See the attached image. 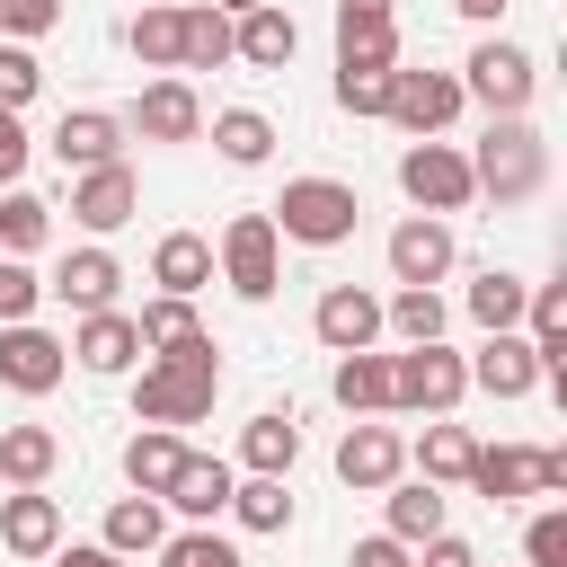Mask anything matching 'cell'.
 Here are the masks:
<instances>
[{"label":"cell","mask_w":567,"mask_h":567,"mask_svg":"<svg viewBox=\"0 0 567 567\" xmlns=\"http://www.w3.org/2000/svg\"><path fill=\"white\" fill-rule=\"evenodd\" d=\"M213 399H221V363H213V337H186V346H159L151 354V372L133 381V416L142 425H195V416H213Z\"/></svg>","instance_id":"cell-1"},{"label":"cell","mask_w":567,"mask_h":567,"mask_svg":"<svg viewBox=\"0 0 567 567\" xmlns=\"http://www.w3.org/2000/svg\"><path fill=\"white\" fill-rule=\"evenodd\" d=\"M540 177H549V142H540L523 115H496L487 142H478V159H470V186H487L496 204H532Z\"/></svg>","instance_id":"cell-2"},{"label":"cell","mask_w":567,"mask_h":567,"mask_svg":"<svg viewBox=\"0 0 567 567\" xmlns=\"http://www.w3.org/2000/svg\"><path fill=\"white\" fill-rule=\"evenodd\" d=\"M266 221H275V239L337 248V239H354L363 204H354V186H346V177H292V186H284V204H275Z\"/></svg>","instance_id":"cell-3"},{"label":"cell","mask_w":567,"mask_h":567,"mask_svg":"<svg viewBox=\"0 0 567 567\" xmlns=\"http://www.w3.org/2000/svg\"><path fill=\"white\" fill-rule=\"evenodd\" d=\"M461 390H470V363L434 337V346H408V354H390V408H416V416H452L461 408Z\"/></svg>","instance_id":"cell-4"},{"label":"cell","mask_w":567,"mask_h":567,"mask_svg":"<svg viewBox=\"0 0 567 567\" xmlns=\"http://www.w3.org/2000/svg\"><path fill=\"white\" fill-rule=\"evenodd\" d=\"M470 487L487 505H514V496H567V452H532V443H496L470 461Z\"/></svg>","instance_id":"cell-5"},{"label":"cell","mask_w":567,"mask_h":567,"mask_svg":"<svg viewBox=\"0 0 567 567\" xmlns=\"http://www.w3.org/2000/svg\"><path fill=\"white\" fill-rule=\"evenodd\" d=\"M399 186H408V204H425L434 221L478 195V186H470V159H461L452 142H408V151H399Z\"/></svg>","instance_id":"cell-6"},{"label":"cell","mask_w":567,"mask_h":567,"mask_svg":"<svg viewBox=\"0 0 567 567\" xmlns=\"http://www.w3.org/2000/svg\"><path fill=\"white\" fill-rule=\"evenodd\" d=\"M532 89H540V71H532V53H523V44H496V35H487V44L470 53L461 97H478L487 115H523V106H532Z\"/></svg>","instance_id":"cell-7"},{"label":"cell","mask_w":567,"mask_h":567,"mask_svg":"<svg viewBox=\"0 0 567 567\" xmlns=\"http://www.w3.org/2000/svg\"><path fill=\"white\" fill-rule=\"evenodd\" d=\"M399 133H416V142H434L452 115H461V80L452 71H390V106H381Z\"/></svg>","instance_id":"cell-8"},{"label":"cell","mask_w":567,"mask_h":567,"mask_svg":"<svg viewBox=\"0 0 567 567\" xmlns=\"http://www.w3.org/2000/svg\"><path fill=\"white\" fill-rule=\"evenodd\" d=\"M275 221L266 213H239L230 230H221V275H230V292L239 301H275Z\"/></svg>","instance_id":"cell-9"},{"label":"cell","mask_w":567,"mask_h":567,"mask_svg":"<svg viewBox=\"0 0 567 567\" xmlns=\"http://www.w3.org/2000/svg\"><path fill=\"white\" fill-rule=\"evenodd\" d=\"M337 71H399L390 0H337Z\"/></svg>","instance_id":"cell-10"},{"label":"cell","mask_w":567,"mask_h":567,"mask_svg":"<svg viewBox=\"0 0 567 567\" xmlns=\"http://www.w3.org/2000/svg\"><path fill=\"white\" fill-rule=\"evenodd\" d=\"M133 213H142V177H133L124 159L80 168V186H71V221H80V230H124Z\"/></svg>","instance_id":"cell-11"},{"label":"cell","mask_w":567,"mask_h":567,"mask_svg":"<svg viewBox=\"0 0 567 567\" xmlns=\"http://www.w3.org/2000/svg\"><path fill=\"white\" fill-rule=\"evenodd\" d=\"M310 328H319L328 354H372V337H381V301H372L363 284H328L319 310H310Z\"/></svg>","instance_id":"cell-12"},{"label":"cell","mask_w":567,"mask_h":567,"mask_svg":"<svg viewBox=\"0 0 567 567\" xmlns=\"http://www.w3.org/2000/svg\"><path fill=\"white\" fill-rule=\"evenodd\" d=\"M390 275L416 284V292H434V284L452 275V221H434V213L399 221V230H390Z\"/></svg>","instance_id":"cell-13"},{"label":"cell","mask_w":567,"mask_h":567,"mask_svg":"<svg viewBox=\"0 0 567 567\" xmlns=\"http://www.w3.org/2000/svg\"><path fill=\"white\" fill-rule=\"evenodd\" d=\"M62 354H71V346H62V337H44V328H27V319H18V328H0V381H9V390H27V399H44V390L62 381Z\"/></svg>","instance_id":"cell-14"},{"label":"cell","mask_w":567,"mask_h":567,"mask_svg":"<svg viewBox=\"0 0 567 567\" xmlns=\"http://www.w3.org/2000/svg\"><path fill=\"white\" fill-rule=\"evenodd\" d=\"M0 549H9V558H53V549H62V505L35 496V487L0 496Z\"/></svg>","instance_id":"cell-15"},{"label":"cell","mask_w":567,"mask_h":567,"mask_svg":"<svg viewBox=\"0 0 567 567\" xmlns=\"http://www.w3.org/2000/svg\"><path fill=\"white\" fill-rule=\"evenodd\" d=\"M230 53H239V62H257V71H284V62L301 53V27H292V9L257 0L248 18H230Z\"/></svg>","instance_id":"cell-16"},{"label":"cell","mask_w":567,"mask_h":567,"mask_svg":"<svg viewBox=\"0 0 567 567\" xmlns=\"http://www.w3.org/2000/svg\"><path fill=\"white\" fill-rule=\"evenodd\" d=\"M53 159H62V168H106V159H124V115H106V106L62 115V124H53Z\"/></svg>","instance_id":"cell-17"},{"label":"cell","mask_w":567,"mask_h":567,"mask_svg":"<svg viewBox=\"0 0 567 567\" xmlns=\"http://www.w3.org/2000/svg\"><path fill=\"white\" fill-rule=\"evenodd\" d=\"M399 470H408V443L390 425H346V443H337V478L346 487H390Z\"/></svg>","instance_id":"cell-18"},{"label":"cell","mask_w":567,"mask_h":567,"mask_svg":"<svg viewBox=\"0 0 567 567\" xmlns=\"http://www.w3.org/2000/svg\"><path fill=\"white\" fill-rule=\"evenodd\" d=\"M133 133H142V142H195V133H204L195 89H186V80H151L142 106H133Z\"/></svg>","instance_id":"cell-19"},{"label":"cell","mask_w":567,"mask_h":567,"mask_svg":"<svg viewBox=\"0 0 567 567\" xmlns=\"http://www.w3.org/2000/svg\"><path fill=\"white\" fill-rule=\"evenodd\" d=\"M470 381H478L487 399H523V390L540 381V354H532V337H514V328H505V337H487V346L470 354Z\"/></svg>","instance_id":"cell-20"},{"label":"cell","mask_w":567,"mask_h":567,"mask_svg":"<svg viewBox=\"0 0 567 567\" xmlns=\"http://www.w3.org/2000/svg\"><path fill=\"white\" fill-rule=\"evenodd\" d=\"M151 284H159V292H177V301H195V292L213 284V239H195V230H168V239L151 248Z\"/></svg>","instance_id":"cell-21"},{"label":"cell","mask_w":567,"mask_h":567,"mask_svg":"<svg viewBox=\"0 0 567 567\" xmlns=\"http://www.w3.org/2000/svg\"><path fill=\"white\" fill-rule=\"evenodd\" d=\"M115 284H124V266L106 257V248H71L62 257V275H53V292L89 319V310H115Z\"/></svg>","instance_id":"cell-22"},{"label":"cell","mask_w":567,"mask_h":567,"mask_svg":"<svg viewBox=\"0 0 567 567\" xmlns=\"http://www.w3.org/2000/svg\"><path fill=\"white\" fill-rule=\"evenodd\" d=\"M239 461H248V478H284V470L301 461V425H292V408H266V416H248V434H239Z\"/></svg>","instance_id":"cell-23"},{"label":"cell","mask_w":567,"mask_h":567,"mask_svg":"<svg viewBox=\"0 0 567 567\" xmlns=\"http://www.w3.org/2000/svg\"><path fill=\"white\" fill-rule=\"evenodd\" d=\"M230 487H239V478H230V461H204V452H186L159 505H177V514H195V523H213V514L230 505Z\"/></svg>","instance_id":"cell-24"},{"label":"cell","mask_w":567,"mask_h":567,"mask_svg":"<svg viewBox=\"0 0 567 567\" xmlns=\"http://www.w3.org/2000/svg\"><path fill=\"white\" fill-rule=\"evenodd\" d=\"M230 62V18L204 0H177V71H213Z\"/></svg>","instance_id":"cell-25"},{"label":"cell","mask_w":567,"mask_h":567,"mask_svg":"<svg viewBox=\"0 0 567 567\" xmlns=\"http://www.w3.org/2000/svg\"><path fill=\"white\" fill-rule=\"evenodd\" d=\"M71 354H80L89 372H124V363L142 354V337H133V319H124V310H89V319H80V337H71Z\"/></svg>","instance_id":"cell-26"},{"label":"cell","mask_w":567,"mask_h":567,"mask_svg":"<svg viewBox=\"0 0 567 567\" xmlns=\"http://www.w3.org/2000/svg\"><path fill=\"white\" fill-rule=\"evenodd\" d=\"M53 461H62V434H53V425H9V434H0V478H9V487H44Z\"/></svg>","instance_id":"cell-27"},{"label":"cell","mask_w":567,"mask_h":567,"mask_svg":"<svg viewBox=\"0 0 567 567\" xmlns=\"http://www.w3.org/2000/svg\"><path fill=\"white\" fill-rule=\"evenodd\" d=\"M177 461H186V443H177L168 425H142V434L124 443V478H133V496H168Z\"/></svg>","instance_id":"cell-28"},{"label":"cell","mask_w":567,"mask_h":567,"mask_svg":"<svg viewBox=\"0 0 567 567\" xmlns=\"http://www.w3.org/2000/svg\"><path fill=\"white\" fill-rule=\"evenodd\" d=\"M470 461H478L470 425H425V443H416V478H425V487H461Z\"/></svg>","instance_id":"cell-29"},{"label":"cell","mask_w":567,"mask_h":567,"mask_svg":"<svg viewBox=\"0 0 567 567\" xmlns=\"http://www.w3.org/2000/svg\"><path fill=\"white\" fill-rule=\"evenodd\" d=\"M523 301H532V284H523V275H505V266H487V275L470 284V319H478L487 337H505V328L523 319Z\"/></svg>","instance_id":"cell-30"},{"label":"cell","mask_w":567,"mask_h":567,"mask_svg":"<svg viewBox=\"0 0 567 567\" xmlns=\"http://www.w3.org/2000/svg\"><path fill=\"white\" fill-rule=\"evenodd\" d=\"M337 408L346 416L390 408V354H337Z\"/></svg>","instance_id":"cell-31"},{"label":"cell","mask_w":567,"mask_h":567,"mask_svg":"<svg viewBox=\"0 0 567 567\" xmlns=\"http://www.w3.org/2000/svg\"><path fill=\"white\" fill-rule=\"evenodd\" d=\"M168 540V523H159V496H124L115 514H106V540L97 549H115V558H142V549H159Z\"/></svg>","instance_id":"cell-32"},{"label":"cell","mask_w":567,"mask_h":567,"mask_svg":"<svg viewBox=\"0 0 567 567\" xmlns=\"http://www.w3.org/2000/svg\"><path fill=\"white\" fill-rule=\"evenodd\" d=\"M213 151H221L230 168H257V159L275 151V124H266L257 106H230V115H213Z\"/></svg>","instance_id":"cell-33"},{"label":"cell","mask_w":567,"mask_h":567,"mask_svg":"<svg viewBox=\"0 0 567 567\" xmlns=\"http://www.w3.org/2000/svg\"><path fill=\"white\" fill-rule=\"evenodd\" d=\"M443 532V487H425V478H408V487H390V540H434Z\"/></svg>","instance_id":"cell-34"},{"label":"cell","mask_w":567,"mask_h":567,"mask_svg":"<svg viewBox=\"0 0 567 567\" xmlns=\"http://www.w3.org/2000/svg\"><path fill=\"white\" fill-rule=\"evenodd\" d=\"M381 328H399L408 346H434V337H443V292H416V284H399V292L381 301Z\"/></svg>","instance_id":"cell-35"},{"label":"cell","mask_w":567,"mask_h":567,"mask_svg":"<svg viewBox=\"0 0 567 567\" xmlns=\"http://www.w3.org/2000/svg\"><path fill=\"white\" fill-rule=\"evenodd\" d=\"M124 44H133L151 71H177V0H151V9L124 27Z\"/></svg>","instance_id":"cell-36"},{"label":"cell","mask_w":567,"mask_h":567,"mask_svg":"<svg viewBox=\"0 0 567 567\" xmlns=\"http://www.w3.org/2000/svg\"><path fill=\"white\" fill-rule=\"evenodd\" d=\"M133 337H142V354H159V346H186V337H204V328H195V301H177V292H159V301H142V319H133Z\"/></svg>","instance_id":"cell-37"},{"label":"cell","mask_w":567,"mask_h":567,"mask_svg":"<svg viewBox=\"0 0 567 567\" xmlns=\"http://www.w3.org/2000/svg\"><path fill=\"white\" fill-rule=\"evenodd\" d=\"M230 514L248 532H284L292 523V496H284V478H248V487H230Z\"/></svg>","instance_id":"cell-38"},{"label":"cell","mask_w":567,"mask_h":567,"mask_svg":"<svg viewBox=\"0 0 567 567\" xmlns=\"http://www.w3.org/2000/svg\"><path fill=\"white\" fill-rule=\"evenodd\" d=\"M44 230H53V204H44V195H9V204H0V248H9V257L44 248Z\"/></svg>","instance_id":"cell-39"},{"label":"cell","mask_w":567,"mask_h":567,"mask_svg":"<svg viewBox=\"0 0 567 567\" xmlns=\"http://www.w3.org/2000/svg\"><path fill=\"white\" fill-rule=\"evenodd\" d=\"M35 89H44V62H35L27 44H0V106L18 115V106H27Z\"/></svg>","instance_id":"cell-40"},{"label":"cell","mask_w":567,"mask_h":567,"mask_svg":"<svg viewBox=\"0 0 567 567\" xmlns=\"http://www.w3.org/2000/svg\"><path fill=\"white\" fill-rule=\"evenodd\" d=\"M159 567H239V549L213 532H177V540H159Z\"/></svg>","instance_id":"cell-41"},{"label":"cell","mask_w":567,"mask_h":567,"mask_svg":"<svg viewBox=\"0 0 567 567\" xmlns=\"http://www.w3.org/2000/svg\"><path fill=\"white\" fill-rule=\"evenodd\" d=\"M62 27V0H0V35L27 44V35H53Z\"/></svg>","instance_id":"cell-42"},{"label":"cell","mask_w":567,"mask_h":567,"mask_svg":"<svg viewBox=\"0 0 567 567\" xmlns=\"http://www.w3.org/2000/svg\"><path fill=\"white\" fill-rule=\"evenodd\" d=\"M337 106L346 115H381L390 106V71H337Z\"/></svg>","instance_id":"cell-43"},{"label":"cell","mask_w":567,"mask_h":567,"mask_svg":"<svg viewBox=\"0 0 567 567\" xmlns=\"http://www.w3.org/2000/svg\"><path fill=\"white\" fill-rule=\"evenodd\" d=\"M523 558H532V567H567V514H558V505H549V514H532Z\"/></svg>","instance_id":"cell-44"},{"label":"cell","mask_w":567,"mask_h":567,"mask_svg":"<svg viewBox=\"0 0 567 567\" xmlns=\"http://www.w3.org/2000/svg\"><path fill=\"white\" fill-rule=\"evenodd\" d=\"M35 301H44V284H35V275H27L18 257H0V328H18V319H27Z\"/></svg>","instance_id":"cell-45"},{"label":"cell","mask_w":567,"mask_h":567,"mask_svg":"<svg viewBox=\"0 0 567 567\" xmlns=\"http://www.w3.org/2000/svg\"><path fill=\"white\" fill-rule=\"evenodd\" d=\"M346 567H416V558H408V540L372 532V540H354V549H346Z\"/></svg>","instance_id":"cell-46"},{"label":"cell","mask_w":567,"mask_h":567,"mask_svg":"<svg viewBox=\"0 0 567 567\" xmlns=\"http://www.w3.org/2000/svg\"><path fill=\"white\" fill-rule=\"evenodd\" d=\"M18 168H27V124H18L9 106H0V186H9Z\"/></svg>","instance_id":"cell-47"},{"label":"cell","mask_w":567,"mask_h":567,"mask_svg":"<svg viewBox=\"0 0 567 567\" xmlns=\"http://www.w3.org/2000/svg\"><path fill=\"white\" fill-rule=\"evenodd\" d=\"M425 567H478V549L452 540V532H434V540H425Z\"/></svg>","instance_id":"cell-48"},{"label":"cell","mask_w":567,"mask_h":567,"mask_svg":"<svg viewBox=\"0 0 567 567\" xmlns=\"http://www.w3.org/2000/svg\"><path fill=\"white\" fill-rule=\"evenodd\" d=\"M53 567H124V558H115V549H97V540H89V549H53Z\"/></svg>","instance_id":"cell-49"},{"label":"cell","mask_w":567,"mask_h":567,"mask_svg":"<svg viewBox=\"0 0 567 567\" xmlns=\"http://www.w3.org/2000/svg\"><path fill=\"white\" fill-rule=\"evenodd\" d=\"M452 9H461V18H478V27H487V18H505V0H452Z\"/></svg>","instance_id":"cell-50"}]
</instances>
